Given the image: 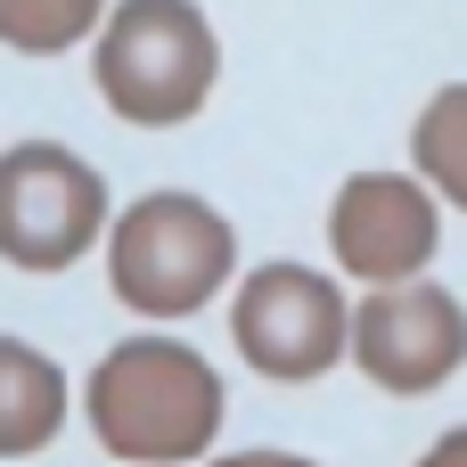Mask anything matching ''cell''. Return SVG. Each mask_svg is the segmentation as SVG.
<instances>
[{
	"instance_id": "11",
	"label": "cell",
	"mask_w": 467,
	"mask_h": 467,
	"mask_svg": "<svg viewBox=\"0 0 467 467\" xmlns=\"http://www.w3.org/2000/svg\"><path fill=\"white\" fill-rule=\"evenodd\" d=\"M419 467H467V427H443V435L419 451Z\"/></svg>"
},
{
	"instance_id": "12",
	"label": "cell",
	"mask_w": 467,
	"mask_h": 467,
	"mask_svg": "<svg viewBox=\"0 0 467 467\" xmlns=\"http://www.w3.org/2000/svg\"><path fill=\"white\" fill-rule=\"evenodd\" d=\"M213 467H312L304 451H230V460H213Z\"/></svg>"
},
{
	"instance_id": "4",
	"label": "cell",
	"mask_w": 467,
	"mask_h": 467,
	"mask_svg": "<svg viewBox=\"0 0 467 467\" xmlns=\"http://www.w3.org/2000/svg\"><path fill=\"white\" fill-rule=\"evenodd\" d=\"M230 345L271 386H312L353 361V296L312 263H254L230 287Z\"/></svg>"
},
{
	"instance_id": "9",
	"label": "cell",
	"mask_w": 467,
	"mask_h": 467,
	"mask_svg": "<svg viewBox=\"0 0 467 467\" xmlns=\"http://www.w3.org/2000/svg\"><path fill=\"white\" fill-rule=\"evenodd\" d=\"M410 172H419L451 213H467V82H443V90L419 107V123H410Z\"/></svg>"
},
{
	"instance_id": "7",
	"label": "cell",
	"mask_w": 467,
	"mask_h": 467,
	"mask_svg": "<svg viewBox=\"0 0 467 467\" xmlns=\"http://www.w3.org/2000/svg\"><path fill=\"white\" fill-rule=\"evenodd\" d=\"M443 246V197L419 172H353L328 205V254L353 287H410Z\"/></svg>"
},
{
	"instance_id": "1",
	"label": "cell",
	"mask_w": 467,
	"mask_h": 467,
	"mask_svg": "<svg viewBox=\"0 0 467 467\" xmlns=\"http://www.w3.org/2000/svg\"><path fill=\"white\" fill-rule=\"evenodd\" d=\"M82 410L107 460L181 467L222 435V369L189 353L181 337H123L115 353H99Z\"/></svg>"
},
{
	"instance_id": "2",
	"label": "cell",
	"mask_w": 467,
	"mask_h": 467,
	"mask_svg": "<svg viewBox=\"0 0 467 467\" xmlns=\"http://www.w3.org/2000/svg\"><path fill=\"white\" fill-rule=\"evenodd\" d=\"M90 82L123 123L172 131V123L205 115V99L222 82V41L197 0H115L90 41Z\"/></svg>"
},
{
	"instance_id": "10",
	"label": "cell",
	"mask_w": 467,
	"mask_h": 467,
	"mask_svg": "<svg viewBox=\"0 0 467 467\" xmlns=\"http://www.w3.org/2000/svg\"><path fill=\"white\" fill-rule=\"evenodd\" d=\"M99 25H107V0H0V41L16 57L82 49V41H99Z\"/></svg>"
},
{
	"instance_id": "8",
	"label": "cell",
	"mask_w": 467,
	"mask_h": 467,
	"mask_svg": "<svg viewBox=\"0 0 467 467\" xmlns=\"http://www.w3.org/2000/svg\"><path fill=\"white\" fill-rule=\"evenodd\" d=\"M66 427V378L41 345L0 337V460H33L49 451Z\"/></svg>"
},
{
	"instance_id": "6",
	"label": "cell",
	"mask_w": 467,
	"mask_h": 467,
	"mask_svg": "<svg viewBox=\"0 0 467 467\" xmlns=\"http://www.w3.org/2000/svg\"><path fill=\"white\" fill-rule=\"evenodd\" d=\"M353 369L378 394H435L467 369V304L435 279L369 287L353 304Z\"/></svg>"
},
{
	"instance_id": "3",
	"label": "cell",
	"mask_w": 467,
	"mask_h": 467,
	"mask_svg": "<svg viewBox=\"0 0 467 467\" xmlns=\"http://www.w3.org/2000/svg\"><path fill=\"white\" fill-rule=\"evenodd\" d=\"M230 271H238V238L189 189H148L107 230V287L140 320H189V312H205L213 296H230Z\"/></svg>"
},
{
	"instance_id": "5",
	"label": "cell",
	"mask_w": 467,
	"mask_h": 467,
	"mask_svg": "<svg viewBox=\"0 0 467 467\" xmlns=\"http://www.w3.org/2000/svg\"><path fill=\"white\" fill-rule=\"evenodd\" d=\"M107 181L57 148L16 140L0 148V263L8 271H74L90 246H107Z\"/></svg>"
}]
</instances>
